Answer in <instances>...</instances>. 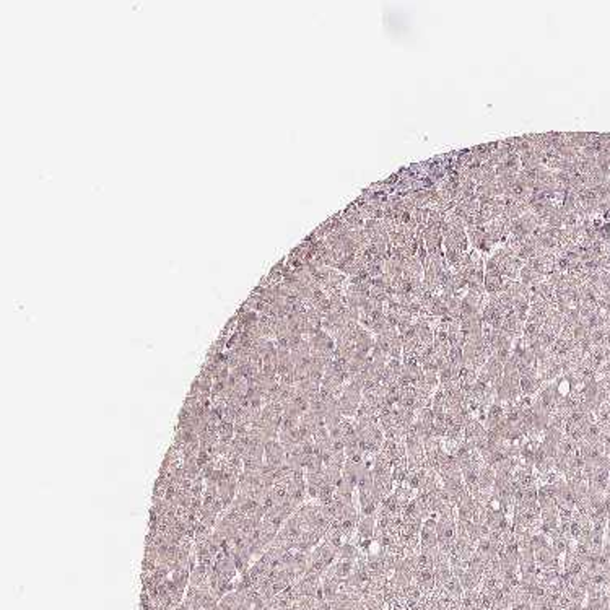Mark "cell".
<instances>
[{"mask_svg":"<svg viewBox=\"0 0 610 610\" xmlns=\"http://www.w3.org/2000/svg\"><path fill=\"white\" fill-rule=\"evenodd\" d=\"M285 448L283 444L280 441H269L265 444V459H267V464L274 465V467H280V465L285 464Z\"/></svg>","mask_w":610,"mask_h":610,"instance_id":"1","label":"cell"},{"mask_svg":"<svg viewBox=\"0 0 610 610\" xmlns=\"http://www.w3.org/2000/svg\"><path fill=\"white\" fill-rule=\"evenodd\" d=\"M374 529H376V521L374 516H362L358 521V534H360V540H368L374 535Z\"/></svg>","mask_w":610,"mask_h":610,"instance_id":"2","label":"cell"},{"mask_svg":"<svg viewBox=\"0 0 610 610\" xmlns=\"http://www.w3.org/2000/svg\"><path fill=\"white\" fill-rule=\"evenodd\" d=\"M183 469L187 479L195 480L200 475V467L197 464V458H185L183 459Z\"/></svg>","mask_w":610,"mask_h":610,"instance_id":"3","label":"cell"},{"mask_svg":"<svg viewBox=\"0 0 610 610\" xmlns=\"http://www.w3.org/2000/svg\"><path fill=\"white\" fill-rule=\"evenodd\" d=\"M338 556H340V560H343V561H355L358 558V550H357L355 545L345 544V545H342V547L338 549Z\"/></svg>","mask_w":610,"mask_h":610,"instance_id":"4","label":"cell"}]
</instances>
